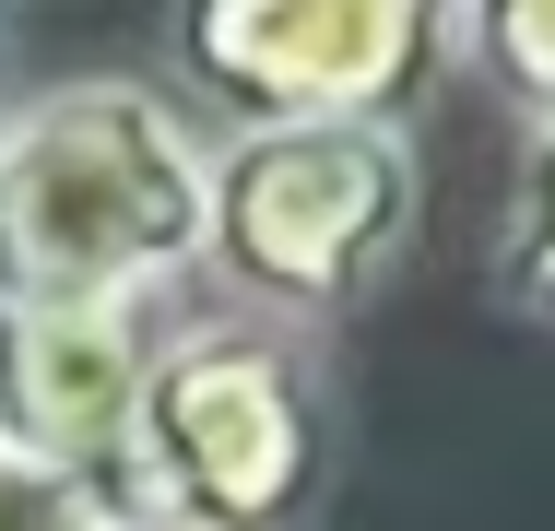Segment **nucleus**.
<instances>
[{
    "label": "nucleus",
    "mask_w": 555,
    "mask_h": 531,
    "mask_svg": "<svg viewBox=\"0 0 555 531\" xmlns=\"http://www.w3.org/2000/svg\"><path fill=\"white\" fill-rule=\"evenodd\" d=\"M214 236V130L83 72L0 106V308H166Z\"/></svg>",
    "instance_id": "obj_1"
},
{
    "label": "nucleus",
    "mask_w": 555,
    "mask_h": 531,
    "mask_svg": "<svg viewBox=\"0 0 555 531\" xmlns=\"http://www.w3.org/2000/svg\"><path fill=\"white\" fill-rule=\"evenodd\" d=\"M332 484V402L308 331L166 319L142 378L118 531H296Z\"/></svg>",
    "instance_id": "obj_2"
},
{
    "label": "nucleus",
    "mask_w": 555,
    "mask_h": 531,
    "mask_svg": "<svg viewBox=\"0 0 555 531\" xmlns=\"http://www.w3.org/2000/svg\"><path fill=\"white\" fill-rule=\"evenodd\" d=\"M414 142L378 118H320V130H214V272L236 319L308 331L343 319L414 236Z\"/></svg>",
    "instance_id": "obj_3"
},
{
    "label": "nucleus",
    "mask_w": 555,
    "mask_h": 531,
    "mask_svg": "<svg viewBox=\"0 0 555 531\" xmlns=\"http://www.w3.org/2000/svg\"><path fill=\"white\" fill-rule=\"evenodd\" d=\"M178 83L224 130H320V118H378L449 72V12L438 0H190L166 12Z\"/></svg>",
    "instance_id": "obj_4"
},
{
    "label": "nucleus",
    "mask_w": 555,
    "mask_h": 531,
    "mask_svg": "<svg viewBox=\"0 0 555 531\" xmlns=\"http://www.w3.org/2000/svg\"><path fill=\"white\" fill-rule=\"evenodd\" d=\"M154 354H166V308H0V449L95 484L118 520Z\"/></svg>",
    "instance_id": "obj_5"
},
{
    "label": "nucleus",
    "mask_w": 555,
    "mask_h": 531,
    "mask_svg": "<svg viewBox=\"0 0 555 531\" xmlns=\"http://www.w3.org/2000/svg\"><path fill=\"white\" fill-rule=\"evenodd\" d=\"M449 60H473L532 130H555V0H449Z\"/></svg>",
    "instance_id": "obj_6"
},
{
    "label": "nucleus",
    "mask_w": 555,
    "mask_h": 531,
    "mask_svg": "<svg viewBox=\"0 0 555 531\" xmlns=\"http://www.w3.org/2000/svg\"><path fill=\"white\" fill-rule=\"evenodd\" d=\"M496 308L555 331V130H520L508 212H496Z\"/></svg>",
    "instance_id": "obj_7"
},
{
    "label": "nucleus",
    "mask_w": 555,
    "mask_h": 531,
    "mask_svg": "<svg viewBox=\"0 0 555 531\" xmlns=\"http://www.w3.org/2000/svg\"><path fill=\"white\" fill-rule=\"evenodd\" d=\"M0 531H118V520H107L95 484H72V472H48V461L0 449Z\"/></svg>",
    "instance_id": "obj_8"
}]
</instances>
